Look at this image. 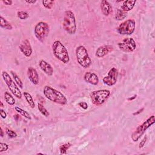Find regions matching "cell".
<instances>
[{
	"label": "cell",
	"instance_id": "6da1fadb",
	"mask_svg": "<svg viewBox=\"0 0 155 155\" xmlns=\"http://www.w3.org/2000/svg\"><path fill=\"white\" fill-rule=\"evenodd\" d=\"M43 93L46 98L51 102L62 106L67 104L68 100L66 96L60 91H58L50 86H46L43 89Z\"/></svg>",
	"mask_w": 155,
	"mask_h": 155
},
{
	"label": "cell",
	"instance_id": "7a4b0ae2",
	"mask_svg": "<svg viewBox=\"0 0 155 155\" xmlns=\"http://www.w3.org/2000/svg\"><path fill=\"white\" fill-rule=\"evenodd\" d=\"M53 55L58 60L66 64L70 61V56L68 50L64 45L59 40H56L52 44Z\"/></svg>",
	"mask_w": 155,
	"mask_h": 155
},
{
	"label": "cell",
	"instance_id": "3957f363",
	"mask_svg": "<svg viewBox=\"0 0 155 155\" xmlns=\"http://www.w3.org/2000/svg\"><path fill=\"white\" fill-rule=\"evenodd\" d=\"M63 27L64 30L70 35L75 34L77 30L76 18L73 12L67 10L64 13Z\"/></svg>",
	"mask_w": 155,
	"mask_h": 155
},
{
	"label": "cell",
	"instance_id": "277c9868",
	"mask_svg": "<svg viewBox=\"0 0 155 155\" xmlns=\"http://www.w3.org/2000/svg\"><path fill=\"white\" fill-rule=\"evenodd\" d=\"M155 123V116L154 115L151 116L145 121H144L142 124L140 125L137 129H136L131 135V138L133 142H137L145 133L148 128H149L151 125H153Z\"/></svg>",
	"mask_w": 155,
	"mask_h": 155
},
{
	"label": "cell",
	"instance_id": "5b68a950",
	"mask_svg": "<svg viewBox=\"0 0 155 155\" xmlns=\"http://www.w3.org/2000/svg\"><path fill=\"white\" fill-rule=\"evenodd\" d=\"M76 60L78 64L84 69L89 68L92 62L89 55L87 49L83 46L77 47L75 50Z\"/></svg>",
	"mask_w": 155,
	"mask_h": 155
},
{
	"label": "cell",
	"instance_id": "8992f818",
	"mask_svg": "<svg viewBox=\"0 0 155 155\" xmlns=\"http://www.w3.org/2000/svg\"><path fill=\"white\" fill-rule=\"evenodd\" d=\"M111 92L107 89L94 90L90 94V100L92 103L97 106L103 104L110 97Z\"/></svg>",
	"mask_w": 155,
	"mask_h": 155
},
{
	"label": "cell",
	"instance_id": "52a82bcc",
	"mask_svg": "<svg viewBox=\"0 0 155 155\" xmlns=\"http://www.w3.org/2000/svg\"><path fill=\"white\" fill-rule=\"evenodd\" d=\"M2 76L10 92L18 99H21L23 94L19 89V87L16 84L15 81L13 80L10 75L7 72L3 71L2 72Z\"/></svg>",
	"mask_w": 155,
	"mask_h": 155
},
{
	"label": "cell",
	"instance_id": "ba28073f",
	"mask_svg": "<svg viewBox=\"0 0 155 155\" xmlns=\"http://www.w3.org/2000/svg\"><path fill=\"white\" fill-rule=\"evenodd\" d=\"M50 27L49 24L44 21L38 22L35 26L34 33L38 41L43 42L46 38L49 35Z\"/></svg>",
	"mask_w": 155,
	"mask_h": 155
},
{
	"label": "cell",
	"instance_id": "9c48e42d",
	"mask_svg": "<svg viewBox=\"0 0 155 155\" xmlns=\"http://www.w3.org/2000/svg\"><path fill=\"white\" fill-rule=\"evenodd\" d=\"M136 22L133 19H128L121 23L117 29L118 32L122 35H131L135 30Z\"/></svg>",
	"mask_w": 155,
	"mask_h": 155
},
{
	"label": "cell",
	"instance_id": "30bf717a",
	"mask_svg": "<svg viewBox=\"0 0 155 155\" xmlns=\"http://www.w3.org/2000/svg\"><path fill=\"white\" fill-rule=\"evenodd\" d=\"M118 46L121 51L125 53H131L135 50L137 44L133 38H125L121 42L118 43Z\"/></svg>",
	"mask_w": 155,
	"mask_h": 155
},
{
	"label": "cell",
	"instance_id": "8fae6325",
	"mask_svg": "<svg viewBox=\"0 0 155 155\" xmlns=\"http://www.w3.org/2000/svg\"><path fill=\"white\" fill-rule=\"evenodd\" d=\"M119 73L117 69L115 67H112L108 72L107 75L106 76L103 81L104 84L107 86H113L118 81Z\"/></svg>",
	"mask_w": 155,
	"mask_h": 155
},
{
	"label": "cell",
	"instance_id": "7c38bea8",
	"mask_svg": "<svg viewBox=\"0 0 155 155\" xmlns=\"http://www.w3.org/2000/svg\"><path fill=\"white\" fill-rule=\"evenodd\" d=\"M19 49L21 53L27 58H29L32 54V48L30 41L27 39H26V40L22 41L21 44L19 46Z\"/></svg>",
	"mask_w": 155,
	"mask_h": 155
},
{
	"label": "cell",
	"instance_id": "4fadbf2b",
	"mask_svg": "<svg viewBox=\"0 0 155 155\" xmlns=\"http://www.w3.org/2000/svg\"><path fill=\"white\" fill-rule=\"evenodd\" d=\"M84 80L86 83L93 86H96L99 83V78L98 75L90 72H87L84 74Z\"/></svg>",
	"mask_w": 155,
	"mask_h": 155
},
{
	"label": "cell",
	"instance_id": "5bb4252c",
	"mask_svg": "<svg viewBox=\"0 0 155 155\" xmlns=\"http://www.w3.org/2000/svg\"><path fill=\"white\" fill-rule=\"evenodd\" d=\"M27 75L30 81L34 85L39 84V75L37 70L33 67H29Z\"/></svg>",
	"mask_w": 155,
	"mask_h": 155
},
{
	"label": "cell",
	"instance_id": "9a60e30c",
	"mask_svg": "<svg viewBox=\"0 0 155 155\" xmlns=\"http://www.w3.org/2000/svg\"><path fill=\"white\" fill-rule=\"evenodd\" d=\"M113 50V47L110 45H105L99 47L97 49L95 53V56L97 58H103L104 56L108 55L109 53Z\"/></svg>",
	"mask_w": 155,
	"mask_h": 155
},
{
	"label": "cell",
	"instance_id": "2e32d148",
	"mask_svg": "<svg viewBox=\"0 0 155 155\" xmlns=\"http://www.w3.org/2000/svg\"><path fill=\"white\" fill-rule=\"evenodd\" d=\"M39 66L41 69L48 76H52L53 74V68L48 62L41 60L39 62Z\"/></svg>",
	"mask_w": 155,
	"mask_h": 155
},
{
	"label": "cell",
	"instance_id": "e0dca14e",
	"mask_svg": "<svg viewBox=\"0 0 155 155\" xmlns=\"http://www.w3.org/2000/svg\"><path fill=\"white\" fill-rule=\"evenodd\" d=\"M100 7L101 12L104 16H107L112 12V6L110 3L106 0H103L101 1Z\"/></svg>",
	"mask_w": 155,
	"mask_h": 155
},
{
	"label": "cell",
	"instance_id": "ac0fdd59",
	"mask_svg": "<svg viewBox=\"0 0 155 155\" xmlns=\"http://www.w3.org/2000/svg\"><path fill=\"white\" fill-rule=\"evenodd\" d=\"M137 1H132V0H127V1H124L121 6V9L125 12L131 10L135 6Z\"/></svg>",
	"mask_w": 155,
	"mask_h": 155
},
{
	"label": "cell",
	"instance_id": "d6986e66",
	"mask_svg": "<svg viewBox=\"0 0 155 155\" xmlns=\"http://www.w3.org/2000/svg\"><path fill=\"white\" fill-rule=\"evenodd\" d=\"M0 26H1V28L6 30H11L13 29V26H12V24L3 16H0Z\"/></svg>",
	"mask_w": 155,
	"mask_h": 155
},
{
	"label": "cell",
	"instance_id": "ffe728a7",
	"mask_svg": "<svg viewBox=\"0 0 155 155\" xmlns=\"http://www.w3.org/2000/svg\"><path fill=\"white\" fill-rule=\"evenodd\" d=\"M23 95L24 96V98H25L27 104L29 105V106L32 108H34L35 107V104L34 103L32 96L29 93L26 92H24L23 93Z\"/></svg>",
	"mask_w": 155,
	"mask_h": 155
},
{
	"label": "cell",
	"instance_id": "44dd1931",
	"mask_svg": "<svg viewBox=\"0 0 155 155\" xmlns=\"http://www.w3.org/2000/svg\"><path fill=\"white\" fill-rule=\"evenodd\" d=\"M127 12L122 10L120 9H118L117 10V12H116V13L114 18L116 20L123 21L127 17Z\"/></svg>",
	"mask_w": 155,
	"mask_h": 155
},
{
	"label": "cell",
	"instance_id": "7402d4cb",
	"mask_svg": "<svg viewBox=\"0 0 155 155\" xmlns=\"http://www.w3.org/2000/svg\"><path fill=\"white\" fill-rule=\"evenodd\" d=\"M4 100L10 106H14L15 104V100L13 96L8 92L4 93Z\"/></svg>",
	"mask_w": 155,
	"mask_h": 155
},
{
	"label": "cell",
	"instance_id": "603a6c76",
	"mask_svg": "<svg viewBox=\"0 0 155 155\" xmlns=\"http://www.w3.org/2000/svg\"><path fill=\"white\" fill-rule=\"evenodd\" d=\"M10 73L13 77V80L15 81L16 84L18 85V86L20 89H23V83L22 80H21L20 78L19 77V76L15 72H14L13 71H10Z\"/></svg>",
	"mask_w": 155,
	"mask_h": 155
},
{
	"label": "cell",
	"instance_id": "cb8c5ba5",
	"mask_svg": "<svg viewBox=\"0 0 155 155\" xmlns=\"http://www.w3.org/2000/svg\"><path fill=\"white\" fill-rule=\"evenodd\" d=\"M15 109L18 113L20 114L21 116H24L25 118H26L27 120H31V119H32L31 116L29 114V113H28L27 111L24 110V109L20 108L19 107H15Z\"/></svg>",
	"mask_w": 155,
	"mask_h": 155
},
{
	"label": "cell",
	"instance_id": "d4e9b609",
	"mask_svg": "<svg viewBox=\"0 0 155 155\" xmlns=\"http://www.w3.org/2000/svg\"><path fill=\"white\" fill-rule=\"evenodd\" d=\"M38 110L40 111V112L46 117H48L50 115V113L49 112V111L44 107V106L40 103L38 104Z\"/></svg>",
	"mask_w": 155,
	"mask_h": 155
},
{
	"label": "cell",
	"instance_id": "484cf974",
	"mask_svg": "<svg viewBox=\"0 0 155 155\" xmlns=\"http://www.w3.org/2000/svg\"><path fill=\"white\" fill-rule=\"evenodd\" d=\"M72 146V144L71 143H66L64 144L63 145H61L60 147V153L61 154H67V150L70 148V147Z\"/></svg>",
	"mask_w": 155,
	"mask_h": 155
},
{
	"label": "cell",
	"instance_id": "4316f807",
	"mask_svg": "<svg viewBox=\"0 0 155 155\" xmlns=\"http://www.w3.org/2000/svg\"><path fill=\"white\" fill-rule=\"evenodd\" d=\"M42 3L43 6L46 9L50 10L53 7L55 1H53V0H43L42 1Z\"/></svg>",
	"mask_w": 155,
	"mask_h": 155
},
{
	"label": "cell",
	"instance_id": "83f0119b",
	"mask_svg": "<svg viewBox=\"0 0 155 155\" xmlns=\"http://www.w3.org/2000/svg\"><path fill=\"white\" fill-rule=\"evenodd\" d=\"M18 17L20 19H27L29 18V14L26 11H18L17 13Z\"/></svg>",
	"mask_w": 155,
	"mask_h": 155
},
{
	"label": "cell",
	"instance_id": "f1b7e54d",
	"mask_svg": "<svg viewBox=\"0 0 155 155\" xmlns=\"http://www.w3.org/2000/svg\"><path fill=\"white\" fill-rule=\"evenodd\" d=\"M6 133L7 134L8 137L10 138H15L17 137L16 133L15 131H14L13 130L10 129V128H6Z\"/></svg>",
	"mask_w": 155,
	"mask_h": 155
},
{
	"label": "cell",
	"instance_id": "f546056e",
	"mask_svg": "<svg viewBox=\"0 0 155 155\" xmlns=\"http://www.w3.org/2000/svg\"><path fill=\"white\" fill-rule=\"evenodd\" d=\"M9 149V145L6 143H0V153L6 151Z\"/></svg>",
	"mask_w": 155,
	"mask_h": 155
},
{
	"label": "cell",
	"instance_id": "4dcf8cb0",
	"mask_svg": "<svg viewBox=\"0 0 155 155\" xmlns=\"http://www.w3.org/2000/svg\"><path fill=\"white\" fill-rule=\"evenodd\" d=\"M147 141V136H145V137H144V138L142 140V141L140 142V144H139V148H142L144 147L146 142Z\"/></svg>",
	"mask_w": 155,
	"mask_h": 155
},
{
	"label": "cell",
	"instance_id": "1f68e13d",
	"mask_svg": "<svg viewBox=\"0 0 155 155\" xmlns=\"http://www.w3.org/2000/svg\"><path fill=\"white\" fill-rule=\"evenodd\" d=\"M78 106L80 107H81L82 108L84 109V110H87L88 108V104L86 102H80L79 104H78Z\"/></svg>",
	"mask_w": 155,
	"mask_h": 155
},
{
	"label": "cell",
	"instance_id": "d6a6232c",
	"mask_svg": "<svg viewBox=\"0 0 155 155\" xmlns=\"http://www.w3.org/2000/svg\"><path fill=\"white\" fill-rule=\"evenodd\" d=\"M0 114H1V117L3 119L5 120L7 118V113L3 108L0 109Z\"/></svg>",
	"mask_w": 155,
	"mask_h": 155
},
{
	"label": "cell",
	"instance_id": "836d02e7",
	"mask_svg": "<svg viewBox=\"0 0 155 155\" xmlns=\"http://www.w3.org/2000/svg\"><path fill=\"white\" fill-rule=\"evenodd\" d=\"M2 2H3L5 5H7V6L12 5V3H13V1H12V0H3Z\"/></svg>",
	"mask_w": 155,
	"mask_h": 155
},
{
	"label": "cell",
	"instance_id": "e575fe53",
	"mask_svg": "<svg viewBox=\"0 0 155 155\" xmlns=\"http://www.w3.org/2000/svg\"><path fill=\"white\" fill-rule=\"evenodd\" d=\"M144 110V108H142L138 110L137 111H136V112L133 113V114L134 116H135V115H138V114H140L141 113H142V112Z\"/></svg>",
	"mask_w": 155,
	"mask_h": 155
},
{
	"label": "cell",
	"instance_id": "d590c367",
	"mask_svg": "<svg viewBox=\"0 0 155 155\" xmlns=\"http://www.w3.org/2000/svg\"><path fill=\"white\" fill-rule=\"evenodd\" d=\"M25 2L26 3H28V4H35L36 3V1L35 0V1H25Z\"/></svg>",
	"mask_w": 155,
	"mask_h": 155
},
{
	"label": "cell",
	"instance_id": "8d00e7d4",
	"mask_svg": "<svg viewBox=\"0 0 155 155\" xmlns=\"http://www.w3.org/2000/svg\"><path fill=\"white\" fill-rule=\"evenodd\" d=\"M137 94H134L133 96L130 97V98H128V101H132V100H134L136 98H137Z\"/></svg>",
	"mask_w": 155,
	"mask_h": 155
},
{
	"label": "cell",
	"instance_id": "74e56055",
	"mask_svg": "<svg viewBox=\"0 0 155 155\" xmlns=\"http://www.w3.org/2000/svg\"><path fill=\"white\" fill-rule=\"evenodd\" d=\"M0 136H1V137H2V138L4 136V131H3L2 127H1V134H0Z\"/></svg>",
	"mask_w": 155,
	"mask_h": 155
},
{
	"label": "cell",
	"instance_id": "f35d334b",
	"mask_svg": "<svg viewBox=\"0 0 155 155\" xmlns=\"http://www.w3.org/2000/svg\"><path fill=\"white\" fill-rule=\"evenodd\" d=\"M0 105H1V106H0V107H4V106H3V104L2 101L0 102Z\"/></svg>",
	"mask_w": 155,
	"mask_h": 155
}]
</instances>
